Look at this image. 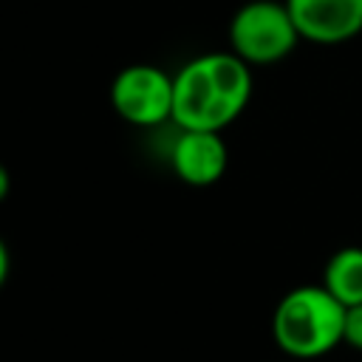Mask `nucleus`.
<instances>
[{"mask_svg": "<svg viewBox=\"0 0 362 362\" xmlns=\"http://www.w3.org/2000/svg\"><path fill=\"white\" fill-rule=\"evenodd\" d=\"M300 40L303 37L288 14L286 0H249L229 23V45L249 65L280 62L297 48Z\"/></svg>", "mask_w": 362, "mask_h": 362, "instance_id": "nucleus-3", "label": "nucleus"}, {"mask_svg": "<svg viewBox=\"0 0 362 362\" xmlns=\"http://www.w3.org/2000/svg\"><path fill=\"white\" fill-rule=\"evenodd\" d=\"M6 274H8V249L0 243V283L6 280Z\"/></svg>", "mask_w": 362, "mask_h": 362, "instance_id": "nucleus-9", "label": "nucleus"}, {"mask_svg": "<svg viewBox=\"0 0 362 362\" xmlns=\"http://www.w3.org/2000/svg\"><path fill=\"white\" fill-rule=\"evenodd\" d=\"M322 286L348 308L362 303V246H345L331 255L322 272Z\"/></svg>", "mask_w": 362, "mask_h": 362, "instance_id": "nucleus-7", "label": "nucleus"}, {"mask_svg": "<svg viewBox=\"0 0 362 362\" xmlns=\"http://www.w3.org/2000/svg\"><path fill=\"white\" fill-rule=\"evenodd\" d=\"M252 99V68L235 51L189 59L175 74L173 124L178 130H223Z\"/></svg>", "mask_w": 362, "mask_h": 362, "instance_id": "nucleus-1", "label": "nucleus"}, {"mask_svg": "<svg viewBox=\"0 0 362 362\" xmlns=\"http://www.w3.org/2000/svg\"><path fill=\"white\" fill-rule=\"evenodd\" d=\"M173 99L175 76L144 62L122 68L110 85L113 110L136 127H156L173 122Z\"/></svg>", "mask_w": 362, "mask_h": 362, "instance_id": "nucleus-4", "label": "nucleus"}, {"mask_svg": "<svg viewBox=\"0 0 362 362\" xmlns=\"http://www.w3.org/2000/svg\"><path fill=\"white\" fill-rule=\"evenodd\" d=\"M229 150L218 130H178L170 150L175 175L189 187H209L226 173Z\"/></svg>", "mask_w": 362, "mask_h": 362, "instance_id": "nucleus-6", "label": "nucleus"}, {"mask_svg": "<svg viewBox=\"0 0 362 362\" xmlns=\"http://www.w3.org/2000/svg\"><path fill=\"white\" fill-rule=\"evenodd\" d=\"M345 305L325 286H297L280 297L272 314L274 345L300 362L320 359L342 342Z\"/></svg>", "mask_w": 362, "mask_h": 362, "instance_id": "nucleus-2", "label": "nucleus"}, {"mask_svg": "<svg viewBox=\"0 0 362 362\" xmlns=\"http://www.w3.org/2000/svg\"><path fill=\"white\" fill-rule=\"evenodd\" d=\"M342 342L351 345L354 351H362V303L345 308V331H342Z\"/></svg>", "mask_w": 362, "mask_h": 362, "instance_id": "nucleus-8", "label": "nucleus"}, {"mask_svg": "<svg viewBox=\"0 0 362 362\" xmlns=\"http://www.w3.org/2000/svg\"><path fill=\"white\" fill-rule=\"evenodd\" d=\"M303 40L339 45L362 31V0H286Z\"/></svg>", "mask_w": 362, "mask_h": 362, "instance_id": "nucleus-5", "label": "nucleus"}]
</instances>
